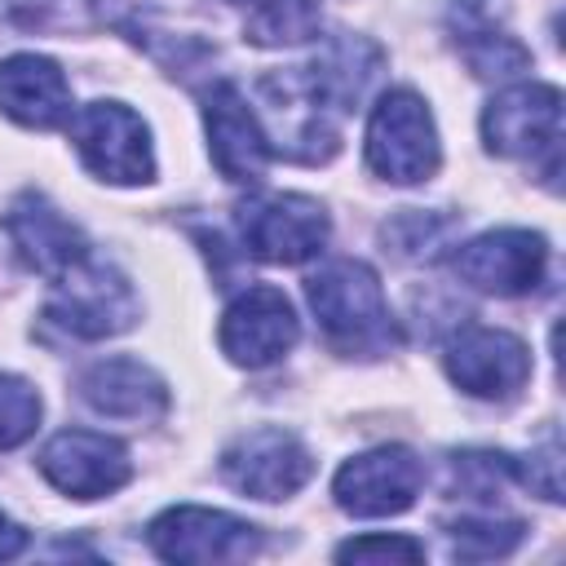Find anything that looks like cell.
<instances>
[{
  "label": "cell",
  "instance_id": "obj_7",
  "mask_svg": "<svg viewBox=\"0 0 566 566\" xmlns=\"http://www.w3.org/2000/svg\"><path fill=\"white\" fill-rule=\"evenodd\" d=\"M296 336H301V318H296L292 301L270 283H248L226 305L221 327H217L221 354L248 371H261V367H274L279 358H287Z\"/></svg>",
  "mask_w": 566,
  "mask_h": 566
},
{
  "label": "cell",
  "instance_id": "obj_27",
  "mask_svg": "<svg viewBox=\"0 0 566 566\" xmlns=\"http://www.w3.org/2000/svg\"><path fill=\"white\" fill-rule=\"evenodd\" d=\"M22 548H27V531H22L13 517H4V513H0V562L18 557Z\"/></svg>",
  "mask_w": 566,
  "mask_h": 566
},
{
  "label": "cell",
  "instance_id": "obj_24",
  "mask_svg": "<svg viewBox=\"0 0 566 566\" xmlns=\"http://www.w3.org/2000/svg\"><path fill=\"white\" fill-rule=\"evenodd\" d=\"M40 424V394L22 380L0 371V451L22 447Z\"/></svg>",
  "mask_w": 566,
  "mask_h": 566
},
{
  "label": "cell",
  "instance_id": "obj_22",
  "mask_svg": "<svg viewBox=\"0 0 566 566\" xmlns=\"http://www.w3.org/2000/svg\"><path fill=\"white\" fill-rule=\"evenodd\" d=\"M526 535V522L517 517H495V513H482V517H455L447 526V539H451V553L455 557H469V562H491V557H509Z\"/></svg>",
  "mask_w": 566,
  "mask_h": 566
},
{
  "label": "cell",
  "instance_id": "obj_3",
  "mask_svg": "<svg viewBox=\"0 0 566 566\" xmlns=\"http://www.w3.org/2000/svg\"><path fill=\"white\" fill-rule=\"evenodd\" d=\"M44 318L75 336V340H106L128 332L142 318V301L133 283L102 256H84L62 279H53V296L44 305Z\"/></svg>",
  "mask_w": 566,
  "mask_h": 566
},
{
  "label": "cell",
  "instance_id": "obj_26",
  "mask_svg": "<svg viewBox=\"0 0 566 566\" xmlns=\"http://www.w3.org/2000/svg\"><path fill=\"white\" fill-rule=\"evenodd\" d=\"M340 562H420L424 544L411 535H358L336 548Z\"/></svg>",
  "mask_w": 566,
  "mask_h": 566
},
{
  "label": "cell",
  "instance_id": "obj_23",
  "mask_svg": "<svg viewBox=\"0 0 566 566\" xmlns=\"http://www.w3.org/2000/svg\"><path fill=\"white\" fill-rule=\"evenodd\" d=\"M504 478H513V455H500V451H455L451 455V482L469 500L491 504L500 495Z\"/></svg>",
  "mask_w": 566,
  "mask_h": 566
},
{
  "label": "cell",
  "instance_id": "obj_5",
  "mask_svg": "<svg viewBox=\"0 0 566 566\" xmlns=\"http://www.w3.org/2000/svg\"><path fill=\"white\" fill-rule=\"evenodd\" d=\"M239 239L248 256L270 265H301L323 252L332 226L310 195H252L239 203Z\"/></svg>",
  "mask_w": 566,
  "mask_h": 566
},
{
  "label": "cell",
  "instance_id": "obj_25",
  "mask_svg": "<svg viewBox=\"0 0 566 566\" xmlns=\"http://www.w3.org/2000/svg\"><path fill=\"white\" fill-rule=\"evenodd\" d=\"M513 478L522 482V486H531L535 495H544V500H562V442H557V433H548L544 438V447H535L531 455H513Z\"/></svg>",
  "mask_w": 566,
  "mask_h": 566
},
{
  "label": "cell",
  "instance_id": "obj_15",
  "mask_svg": "<svg viewBox=\"0 0 566 566\" xmlns=\"http://www.w3.org/2000/svg\"><path fill=\"white\" fill-rule=\"evenodd\" d=\"M4 234L13 243V252L40 274V279H62L71 265H80L93 248L84 239V230L57 208L49 203L40 190H22L9 212H4Z\"/></svg>",
  "mask_w": 566,
  "mask_h": 566
},
{
  "label": "cell",
  "instance_id": "obj_20",
  "mask_svg": "<svg viewBox=\"0 0 566 566\" xmlns=\"http://www.w3.org/2000/svg\"><path fill=\"white\" fill-rule=\"evenodd\" d=\"M234 18L248 44L256 49H283L305 44L323 31V4L318 0H221Z\"/></svg>",
  "mask_w": 566,
  "mask_h": 566
},
{
  "label": "cell",
  "instance_id": "obj_1",
  "mask_svg": "<svg viewBox=\"0 0 566 566\" xmlns=\"http://www.w3.org/2000/svg\"><path fill=\"white\" fill-rule=\"evenodd\" d=\"M310 310L323 340L345 358H380L402 345V327L385 301V287L367 261L340 256L305 279Z\"/></svg>",
  "mask_w": 566,
  "mask_h": 566
},
{
  "label": "cell",
  "instance_id": "obj_10",
  "mask_svg": "<svg viewBox=\"0 0 566 566\" xmlns=\"http://www.w3.org/2000/svg\"><path fill=\"white\" fill-rule=\"evenodd\" d=\"M442 367L447 376L469 394V398H482V402H509L526 389L531 380V349L513 336V332H500V327H460L451 340H447V354H442Z\"/></svg>",
  "mask_w": 566,
  "mask_h": 566
},
{
  "label": "cell",
  "instance_id": "obj_19",
  "mask_svg": "<svg viewBox=\"0 0 566 566\" xmlns=\"http://www.w3.org/2000/svg\"><path fill=\"white\" fill-rule=\"evenodd\" d=\"M128 0H0V31L22 35H88L102 27H124Z\"/></svg>",
  "mask_w": 566,
  "mask_h": 566
},
{
  "label": "cell",
  "instance_id": "obj_17",
  "mask_svg": "<svg viewBox=\"0 0 566 566\" xmlns=\"http://www.w3.org/2000/svg\"><path fill=\"white\" fill-rule=\"evenodd\" d=\"M0 111L22 128H57L71 119V84L44 53H9L0 62Z\"/></svg>",
  "mask_w": 566,
  "mask_h": 566
},
{
  "label": "cell",
  "instance_id": "obj_12",
  "mask_svg": "<svg viewBox=\"0 0 566 566\" xmlns=\"http://www.w3.org/2000/svg\"><path fill=\"white\" fill-rule=\"evenodd\" d=\"M424 464L407 447H376L345 460L332 478V495L349 517H394L416 504Z\"/></svg>",
  "mask_w": 566,
  "mask_h": 566
},
{
  "label": "cell",
  "instance_id": "obj_4",
  "mask_svg": "<svg viewBox=\"0 0 566 566\" xmlns=\"http://www.w3.org/2000/svg\"><path fill=\"white\" fill-rule=\"evenodd\" d=\"M66 133L75 142V155L97 181L111 186H142L155 177V146L146 119L124 102H88L71 111Z\"/></svg>",
  "mask_w": 566,
  "mask_h": 566
},
{
  "label": "cell",
  "instance_id": "obj_14",
  "mask_svg": "<svg viewBox=\"0 0 566 566\" xmlns=\"http://www.w3.org/2000/svg\"><path fill=\"white\" fill-rule=\"evenodd\" d=\"M203 128H208L212 164L226 181L256 186L265 177L270 142H265V128L256 119V106H248L239 84L212 80V88L203 93Z\"/></svg>",
  "mask_w": 566,
  "mask_h": 566
},
{
  "label": "cell",
  "instance_id": "obj_16",
  "mask_svg": "<svg viewBox=\"0 0 566 566\" xmlns=\"http://www.w3.org/2000/svg\"><path fill=\"white\" fill-rule=\"evenodd\" d=\"M75 394L88 411L106 416V420H159L168 411V385L155 367H146L142 358L128 354H111L97 358L80 371Z\"/></svg>",
  "mask_w": 566,
  "mask_h": 566
},
{
  "label": "cell",
  "instance_id": "obj_11",
  "mask_svg": "<svg viewBox=\"0 0 566 566\" xmlns=\"http://www.w3.org/2000/svg\"><path fill=\"white\" fill-rule=\"evenodd\" d=\"M451 270L473 292L522 296L539 287L548 270V243L535 230H486L451 252Z\"/></svg>",
  "mask_w": 566,
  "mask_h": 566
},
{
  "label": "cell",
  "instance_id": "obj_13",
  "mask_svg": "<svg viewBox=\"0 0 566 566\" xmlns=\"http://www.w3.org/2000/svg\"><path fill=\"white\" fill-rule=\"evenodd\" d=\"M40 473L71 500H102L115 495L133 478L128 447L119 438L93 429H62L40 451Z\"/></svg>",
  "mask_w": 566,
  "mask_h": 566
},
{
  "label": "cell",
  "instance_id": "obj_21",
  "mask_svg": "<svg viewBox=\"0 0 566 566\" xmlns=\"http://www.w3.org/2000/svg\"><path fill=\"white\" fill-rule=\"evenodd\" d=\"M451 234H455V217L424 212V208H402L380 230V239L389 243V252L402 256V261H429V256H438Z\"/></svg>",
  "mask_w": 566,
  "mask_h": 566
},
{
  "label": "cell",
  "instance_id": "obj_18",
  "mask_svg": "<svg viewBox=\"0 0 566 566\" xmlns=\"http://www.w3.org/2000/svg\"><path fill=\"white\" fill-rule=\"evenodd\" d=\"M447 35L478 80H517L531 66V49L504 22H495L482 0H455L447 9Z\"/></svg>",
  "mask_w": 566,
  "mask_h": 566
},
{
  "label": "cell",
  "instance_id": "obj_8",
  "mask_svg": "<svg viewBox=\"0 0 566 566\" xmlns=\"http://www.w3.org/2000/svg\"><path fill=\"white\" fill-rule=\"evenodd\" d=\"M310 473H314L310 447L279 424L248 429L221 451V478L252 500H287L310 482Z\"/></svg>",
  "mask_w": 566,
  "mask_h": 566
},
{
  "label": "cell",
  "instance_id": "obj_6",
  "mask_svg": "<svg viewBox=\"0 0 566 566\" xmlns=\"http://www.w3.org/2000/svg\"><path fill=\"white\" fill-rule=\"evenodd\" d=\"M146 544L155 557L177 566H208V562H243L261 548V526L203 509V504H172L146 526Z\"/></svg>",
  "mask_w": 566,
  "mask_h": 566
},
{
  "label": "cell",
  "instance_id": "obj_2",
  "mask_svg": "<svg viewBox=\"0 0 566 566\" xmlns=\"http://www.w3.org/2000/svg\"><path fill=\"white\" fill-rule=\"evenodd\" d=\"M367 168L394 186H420L438 172L442 146H438V124L424 106L420 93L411 88H389L371 106L367 119Z\"/></svg>",
  "mask_w": 566,
  "mask_h": 566
},
{
  "label": "cell",
  "instance_id": "obj_9",
  "mask_svg": "<svg viewBox=\"0 0 566 566\" xmlns=\"http://www.w3.org/2000/svg\"><path fill=\"white\" fill-rule=\"evenodd\" d=\"M482 142L504 159L557 155L562 146V93L553 84H509L482 111Z\"/></svg>",
  "mask_w": 566,
  "mask_h": 566
}]
</instances>
